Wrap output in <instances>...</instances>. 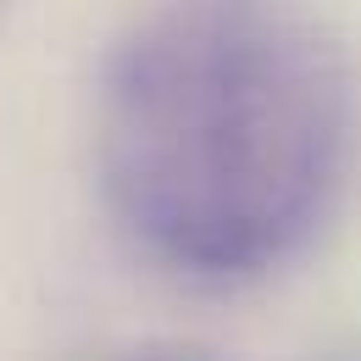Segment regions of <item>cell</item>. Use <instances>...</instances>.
Masks as SVG:
<instances>
[{
	"label": "cell",
	"mask_w": 361,
	"mask_h": 361,
	"mask_svg": "<svg viewBox=\"0 0 361 361\" xmlns=\"http://www.w3.org/2000/svg\"><path fill=\"white\" fill-rule=\"evenodd\" d=\"M350 156L356 73L306 0H150L106 56V206L183 278L239 283L295 262Z\"/></svg>",
	"instance_id": "obj_1"
}]
</instances>
